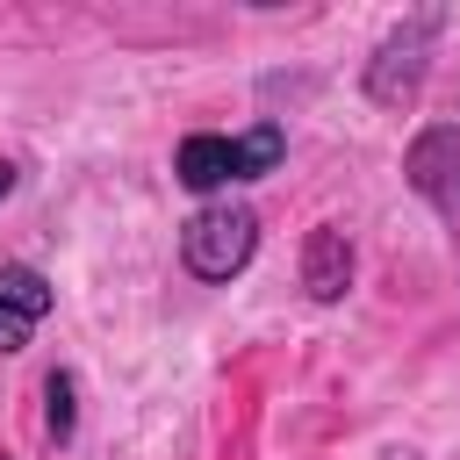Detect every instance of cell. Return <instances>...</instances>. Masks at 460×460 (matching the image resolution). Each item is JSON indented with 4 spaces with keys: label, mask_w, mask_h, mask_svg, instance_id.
Masks as SVG:
<instances>
[{
    "label": "cell",
    "mask_w": 460,
    "mask_h": 460,
    "mask_svg": "<svg viewBox=\"0 0 460 460\" xmlns=\"http://www.w3.org/2000/svg\"><path fill=\"white\" fill-rule=\"evenodd\" d=\"M302 288H309V302H345V288H352V237L338 223L309 230V244H302Z\"/></svg>",
    "instance_id": "cell-6"
},
{
    "label": "cell",
    "mask_w": 460,
    "mask_h": 460,
    "mask_svg": "<svg viewBox=\"0 0 460 460\" xmlns=\"http://www.w3.org/2000/svg\"><path fill=\"white\" fill-rule=\"evenodd\" d=\"M402 180L460 230V129L453 122H431V129H417L410 137V151H402Z\"/></svg>",
    "instance_id": "cell-4"
},
{
    "label": "cell",
    "mask_w": 460,
    "mask_h": 460,
    "mask_svg": "<svg viewBox=\"0 0 460 460\" xmlns=\"http://www.w3.org/2000/svg\"><path fill=\"white\" fill-rule=\"evenodd\" d=\"M252 252H259V216H252L244 201H201V208L180 223V266H187L194 280H208V288L237 280V273L252 266Z\"/></svg>",
    "instance_id": "cell-2"
},
{
    "label": "cell",
    "mask_w": 460,
    "mask_h": 460,
    "mask_svg": "<svg viewBox=\"0 0 460 460\" xmlns=\"http://www.w3.org/2000/svg\"><path fill=\"white\" fill-rule=\"evenodd\" d=\"M50 309H58V288H50L36 266L7 259V266H0V359H7V352H22Z\"/></svg>",
    "instance_id": "cell-5"
},
{
    "label": "cell",
    "mask_w": 460,
    "mask_h": 460,
    "mask_svg": "<svg viewBox=\"0 0 460 460\" xmlns=\"http://www.w3.org/2000/svg\"><path fill=\"white\" fill-rule=\"evenodd\" d=\"M43 431H50V446H72L79 438V374L72 367H50L43 374Z\"/></svg>",
    "instance_id": "cell-7"
},
{
    "label": "cell",
    "mask_w": 460,
    "mask_h": 460,
    "mask_svg": "<svg viewBox=\"0 0 460 460\" xmlns=\"http://www.w3.org/2000/svg\"><path fill=\"white\" fill-rule=\"evenodd\" d=\"M431 36H438V14H410L395 36H381V50L367 58V101L374 108H410L424 72H431Z\"/></svg>",
    "instance_id": "cell-3"
},
{
    "label": "cell",
    "mask_w": 460,
    "mask_h": 460,
    "mask_svg": "<svg viewBox=\"0 0 460 460\" xmlns=\"http://www.w3.org/2000/svg\"><path fill=\"white\" fill-rule=\"evenodd\" d=\"M280 158H288V129H280V122H252V129H237V137L194 129V137H180V151H172V180L194 187V194H216V187H237V180H266Z\"/></svg>",
    "instance_id": "cell-1"
},
{
    "label": "cell",
    "mask_w": 460,
    "mask_h": 460,
    "mask_svg": "<svg viewBox=\"0 0 460 460\" xmlns=\"http://www.w3.org/2000/svg\"><path fill=\"white\" fill-rule=\"evenodd\" d=\"M14 187H22V172H14V165H7V158H0V201H7V194H14Z\"/></svg>",
    "instance_id": "cell-8"
}]
</instances>
